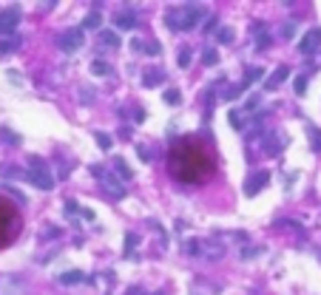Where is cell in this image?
Here are the masks:
<instances>
[{"label":"cell","instance_id":"cell-1","mask_svg":"<svg viewBox=\"0 0 321 295\" xmlns=\"http://www.w3.org/2000/svg\"><path fill=\"white\" fill-rule=\"evenodd\" d=\"M205 14H208L205 6H199V3H185V6H176V9L168 14V26L176 28V32H188V28H193Z\"/></svg>","mask_w":321,"mask_h":295},{"label":"cell","instance_id":"cell-2","mask_svg":"<svg viewBox=\"0 0 321 295\" xmlns=\"http://www.w3.org/2000/svg\"><path fill=\"white\" fill-rule=\"evenodd\" d=\"M26 176L35 182V188H40V190H52V188H54V176L49 174V165H46L40 156H32V159H29Z\"/></svg>","mask_w":321,"mask_h":295},{"label":"cell","instance_id":"cell-3","mask_svg":"<svg viewBox=\"0 0 321 295\" xmlns=\"http://www.w3.org/2000/svg\"><path fill=\"white\" fill-rule=\"evenodd\" d=\"M91 176H97V179L103 182V188H105V193H108V196H114V199H125V188H122L120 176H114V174H108V170H103L100 165L91 168Z\"/></svg>","mask_w":321,"mask_h":295},{"label":"cell","instance_id":"cell-4","mask_svg":"<svg viewBox=\"0 0 321 295\" xmlns=\"http://www.w3.org/2000/svg\"><path fill=\"white\" fill-rule=\"evenodd\" d=\"M86 34H83V28H69V32H63L57 37V46H60L63 52H77L80 46H83Z\"/></svg>","mask_w":321,"mask_h":295},{"label":"cell","instance_id":"cell-5","mask_svg":"<svg viewBox=\"0 0 321 295\" xmlns=\"http://www.w3.org/2000/svg\"><path fill=\"white\" fill-rule=\"evenodd\" d=\"M18 23H20V9H18V6H12V9H3V12H0V34H3V37L15 34Z\"/></svg>","mask_w":321,"mask_h":295},{"label":"cell","instance_id":"cell-6","mask_svg":"<svg viewBox=\"0 0 321 295\" xmlns=\"http://www.w3.org/2000/svg\"><path fill=\"white\" fill-rule=\"evenodd\" d=\"M267 182H270L267 170H256L253 176H247V182H244V193H247V196H256V193H259Z\"/></svg>","mask_w":321,"mask_h":295},{"label":"cell","instance_id":"cell-7","mask_svg":"<svg viewBox=\"0 0 321 295\" xmlns=\"http://www.w3.org/2000/svg\"><path fill=\"white\" fill-rule=\"evenodd\" d=\"M318 46H321V28H310V32L298 40V52H301V54H312Z\"/></svg>","mask_w":321,"mask_h":295},{"label":"cell","instance_id":"cell-8","mask_svg":"<svg viewBox=\"0 0 321 295\" xmlns=\"http://www.w3.org/2000/svg\"><path fill=\"white\" fill-rule=\"evenodd\" d=\"M0 295H23V281L18 276L0 278Z\"/></svg>","mask_w":321,"mask_h":295},{"label":"cell","instance_id":"cell-9","mask_svg":"<svg viewBox=\"0 0 321 295\" xmlns=\"http://www.w3.org/2000/svg\"><path fill=\"white\" fill-rule=\"evenodd\" d=\"M114 26H117V28H137V12H134V9L117 12V18H114Z\"/></svg>","mask_w":321,"mask_h":295},{"label":"cell","instance_id":"cell-10","mask_svg":"<svg viewBox=\"0 0 321 295\" xmlns=\"http://www.w3.org/2000/svg\"><path fill=\"white\" fill-rule=\"evenodd\" d=\"M287 77H290V68H287V66H278V68L273 71V77L267 80V88L273 91V88H276V86H281V82H284Z\"/></svg>","mask_w":321,"mask_h":295},{"label":"cell","instance_id":"cell-11","mask_svg":"<svg viewBox=\"0 0 321 295\" xmlns=\"http://www.w3.org/2000/svg\"><path fill=\"white\" fill-rule=\"evenodd\" d=\"M57 281L69 286V284H80V281H86V276H83L80 270H69V272H60V278H57Z\"/></svg>","mask_w":321,"mask_h":295},{"label":"cell","instance_id":"cell-12","mask_svg":"<svg viewBox=\"0 0 321 295\" xmlns=\"http://www.w3.org/2000/svg\"><path fill=\"white\" fill-rule=\"evenodd\" d=\"M131 48H134V52H145V54H159V43H142V40H134Z\"/></svg>","mask_w":321,"mask_h":295},{"label":"cell","instance_id":"cell-13","mask_svg":"<svg viewBox=\"0 0 321 295\" xmlns=\"http://www.w3.org/2000/svg\"><path fill=\"white\" fill-rule=\"evenodd\" d=\"M199 252H205V256H208V258H219V256H222V247H219V244H213V242H205L202 244V250Z\"/></svg>","mask_w":321,"mask_h":295},{"label":"cell","instance_id":"cell-14","mask_svg":"<svg viewBox=\"0 0 321 295\" xmlns=\"http://www.w3.org/2000/svg\"><path fill=\"white\" fill-rule=\"evenodd\" d=\"M259 77H264V68H259V66H253V68H247V74H244V82H242V88H244V86H250V82H256Z\"/></svg>","mask_w":321,"mask_h":295},{"label":"cell","instance_id":"cell-15","mask_svg":"<svg viewBox=\"0 0 321 295\" xmlns=\"http://www.w3.org/2000/svg\"><path fill=\"white\" fill-rule=\"evenodd\" d=\"M142 77H145V80H142V82H145V86L151 88V86H156V82L162 80V71H159V68H148L145 74H142Z\"/></svg>","mask_w":321,"mask_h":295},{"label":"cell","instance_id":"cell-16","mask_svg":"<svg viewBox=\"0 0 321 295\" xmlns=\"http://www.w3.org/2000/svg\"><path fill=\"white\" fill-rule=\"evenodd\" d=\"M114 168H117V176H120V179H131V176H134V170H131V168L125 165L120 156L114 159Z\"/></svg>","mask_w":321,"mask_h":295},{"label":"cell","instance_id":"cell-17","mask_svg":"<svg viewBox=\"0 0 321 295\" xmlns=\"http://www.w3.org/2000/svg\"><path fill=\"white\" fill-rule=\"evenodd\" d=\"M307 136H310L312 150H315V154H321V130H315V128L310 125V128H307Z\"/></svg>","mask_w":321,"mask_h":295},{"label":"cell","instance_id":"cell-18","mask_svg":"<svg viewBox=\"0 0 321 295\" xmlns=\"http://www.w3.org/2000/svg\"><path fill=\"white\" fill-rule=\"evenodd\" d=\"M100 23H103L100 12H91V14H86V20H83V28H100Z\"/></svg>","mask_w":321,"mask_h":295},{"label":"cell","instance_id":"cell-19","mask_svg":"<svg viewBox=\"0 0 321 295\" xmlns=\"http://www.w3.org/2000/svg\"><path fill=\"white\" fill-rule=\"evenodd\" d=\"M202 62H205V66H216V62H219L216 48H205V52H202Z\"/></svg>","mask_w":321,"mask_h":295},{"label":"cell","instance_id":"cell-20","mask_svg":"<svg viewBox=\"0 0 321 295\" xmlns=\"http://www.w3.org/2000/svg\"><path fill=\"white\" fill-rule=\"evenodd\" d=\"M103 43L108 48H120V34H114V32H103Z\"/></svg>","mask_w":321,"mask_h":295},{"label":"cell","instance_id":"cell-21","mask_svg":"<svg viewBox=\"0 0 321 295\" xmlns=\"http://www.w3.org/2000/svg\"><path fill=\"white\" fill-rule=\"evenodd\" d=\"M0 139H6V142H12V145H20V136L15 134V130H9V128H0Z\"/></svg>","mask_w":321,"mask_h":295},{"label":"cell","instance_id":"cell-22","mask_svg":"<svg viewBox=\"0 0 321 295\" xmlns=\"http://www.w3.org/2000/svg\"><path fill=\"white\" fill-rule=\"evenodd\" d=\"M179 100H182V94H179L176 88H168L165 91V102L168 105H179Z\"/></svg>","mask_w":321,"mask_h":295},{"label":"cell","instance_id":"cell-23","mask_svg":"<svg viewBox=\"0 0 321 295\" xmlns=\"http://www.w3.org/2000/svg\"><path fill=\"white\" fill-rule=\"evenodd\" d=\"M216 40H219V43H233V32H230V28H225V26H222V28H219V32H216Z\"/></svg>","mask_w":321,"mask_h":295},{"label":"cell","instance_id":"cell-24","mask_svg":"<svg viewBox=\"0 0 321 295\" xmlns=\"http://www.w3.org/2000/svg\"><path fill=\"white\" fill-rule=\"evenodd\" d=\"M176 62H179V68H188V66H191V52H188V48H182V52H179V57H176Z\"/></svg>","mask_w":321,"mask_h":295},{"label":"cell","instance_id":"cell-25","mask_svg":"<svg viewBox=\"0 0 321 295\" xmlns=\"http://www.w3.org/2000/svg\"><path fill=\"white\" fill-rule=\"evenodd\" d=\"M94 136H97V145L103 148V150H108V148H111V136H108V134H100V130H97Z\"/></svg>","mask_w":321,"mask_h":295},{"label":"cell","instance_id":"cell-26","mask_svg":"<svg viewBox=\"0 0 321 295\" xmlns=\"http://www.w3.org/2000/svg\"><path fill=\"white\" fill-rule=\"evenodd\" d=\"M20 46V40H6V43H0V54H9V52H15Z\"/></svg>","mask_w":321,"mask_h":295},{"label":"cell","instance_id":"cell-27","mask_svg":"<svg viewBox=\"0 0 321 295\" xmlns=\"http://www.w3.org/2000/svg\"><path fill=\"white\" fill-rule=\"evenodd\" d=\"M293 32H295V20H287L284 26H281V37H287V40H290V37H293Z\"/></svg>","mask_w":321,"mask_h":295},{"label":"cell","instance_id":"cell-28","mask_svg":"<svg viewBox=\"0 0 321 295\" xmlns=\"http://www.w3.org/2000/svg\"><path fill=\"white\" fill-rule=\"evenodd\" d=\"M134 242H137V236H134V233L125 236V256H128V252L134 250Z\"/></svg>","mask_w":321,"mask_h":295},{"label":"cell","instance_id":"cell-29","mask_svg":"<svg viewBox=\"0 0 321 295\" xmlns=\"http://www.w3.org/2000/svg\"><path fill=\"white\" fill-rule=\"evenodd\" d=\"M304 88H307V77H295V91H298V94H304Z\"/></svg>","mask_w":321,"mask_h":295},{"label":"cell","instance_id":"cell-30","mask_svg":"<svg viewBox=\"0 0 321 295\" xmlns=\"http://www.w3.org/2000/svg\"><path fill=\"white\" fill-rule=\"evenodd\" d=\"M91 71H94V74H108V66H105V62H94Z\"/></svg>","mask_w":321,"mask_h":295},{"label":"cell","instance_id":"cell-31","mask_svg":"<svg viewBox=\"0 0 321 295\" xmlns=\"http://www.w3.org/2000/svg\"><path fill=\"white\" fill-rule=\"evenodd\" d=\"M259 247H250V250H242V258H250V256H259Z\"/></svg>","mask_w":321,"mask_h":295},{"label":"cell","instance_id":"cell-32","mask_svg":"<svg viewBox=\"0 0 321 295\" xmlns=\"http://www.w3.org/2000/svg\"><path fill=\"white\" fill-rule=\"evenodd\" d=\"M80 213H83V218H86V222H94V210H80Z\"/></svg>","mask_w":321,"mask_h":295},{"label":"cell","instance_id":"cell-33","mask_svg":"<svg viewBox=\"0 0 321 295\" xmlns=\"http://www.w3.org/2000/svg\"><path fill=\"white\" fill-rule=\"evenodd\" d=\"M128 295H145V290H142V286H131Z\"/></svg>","mask_w":321,"mask_h":295}]
</instances>
